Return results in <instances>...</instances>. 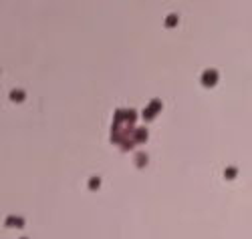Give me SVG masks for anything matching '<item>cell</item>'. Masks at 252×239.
Here are the masks:
<instances>
[{
  "instance_id": "cell-3",
  "label": "cell",
  "mask_w": 252,
  "mask_h": 239,
  "mask_svg": "<svg viewBox=\"0 0 252 239\" xmlns=\"http://www.w3.org/2000/svg\"><path fill=\"white\" fill-rule=\"evenodd\" d=\"M135 135H137L135 141H145V135H147V133H145V129H137V133H135Z\"/></svg>"
},
{
  "instance_id": "cell-6",
  "label": "cell",
  "mask_w": 252,
  "mask_h": 239,
  "mask_svg": "<svg viewBox=\"0 0 252 239\" xmlns=\"http://www.w3.org/2000/svg\"><path fill=\"white\" fill-rule=\"evenodd\" d=\"M234 175H236V169H228V171H226V177H228V179L234 177Z\"/></svg>"
},
{
  "instance_id": "cell-4",
  "label": "cell",
  "mask_w": 252,
  "mask_h": 239,
  "mask_svg": "<svg viewBox=\"0 0 252 239\" xmlns=\"http://www.w3.org/2000/svg\"><path fill=\"white\" fill-rule=\"evenodd\" d=\"M6 223L8 225H22V219H8Z\"/></svg>"
},
{
  "instance_id": "cell-7",
  "label": "cell",
  "mask_w": 252,
  "mask_h": 239,
  "mask_svg": "<svg viewBox=\"0 0 252 239\" xmlns=\"http://www.w3.org/2000/svg\"><path fill=\"white\" fill-rule=\"evenodd\" d=\"M165 24H167V26H174V24H175V16H170V18H167V22H165Z\"/></svg>"
},
{
  "instance_id": "cell-2",
  "label": "cell",
  "mask_w": 252,
  "mask_h": 239,
  "mask_svg": "<svg viewBox=\"0 0 252 239\" xmlns=\"http://www.w3.org/2000/svg\"><path fill=\"white\" fill-rule=\"evenodd\" d=\"M216 81H218V74H216V71H208V72L202 77V82H204V85H208V86L214 85Z\"/></svg>"
},
{
  "instance_id": "cell-5",
  "label": "cell",
  "mask_w": 252,
  "mask_h": 239,
  "mask_svg": "<svg viewBox=\"0 0 252 239\" xmlns=\"http://www.w3.org/2000/svg\"><path fill=\"white\" fill-rule=\"evenodd\" d=\"M12 99H24V92H12Z\"/></svg>"
},
{
  "instance_id": "cell-1",
  "label": "cell",
  "mask_w": 252,
  "mask_h": 239,
  "mask_svg": "<svg viewBox=\"0 0 252 239\" xmlns=\"http://www.w3.org/2000/svg\"><path fill=\"white\" fill-rule=\"evenodd\" d=\"M160 109H161V103H160V100H153V103H151V107H147V109L143 110V117L149 121V119H151V117H153Z\"/></svg>"
},
{
  "instance_id": "cell-9",
  "label": "cell",
  "mask_w": 252,
  "mask_h": 239,
  "mask_svg": "<svg viewBox=\"0 0 252 239\" xmlns=\"http://www.w3.org/2000/svg\"><path fill=\"white\" fill-rule=\"evenodd\" d=\"M97 185H99V179H91V189H95Z\"/></svg>"
},
{
  "instance_id": "cell-8",
  "label": "cell",
  "mask_w": 252,
  "mask_h": 239,
  "mask_svg": "<svg viewBox=\"0 0 252 239\" xmlns=\"http://www.w3.org/2000/svg\"><path fill=\"white\" fill-rule=\"evenodd\" d=\"M137 163L143 165V163H145V155H137Z\"/></svg>"
}]
</instances>
